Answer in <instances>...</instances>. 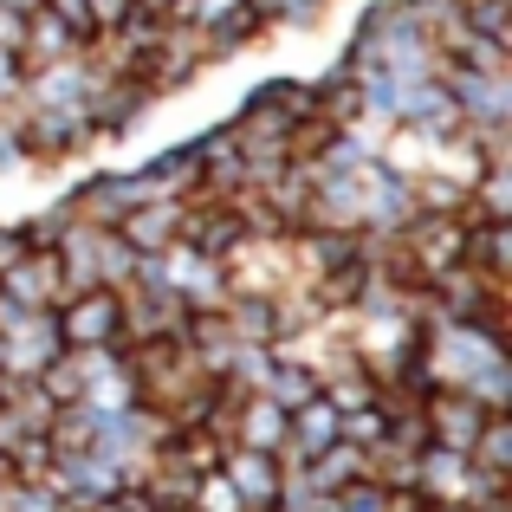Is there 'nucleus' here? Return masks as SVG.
Listing matches in <instances>:
<instances>
[{"label":"nucleus","mask_w":512,"mask_h":512,"mask_svg":"<svg viewBox=\"0 0 512 512\" xmlns=\"http://www.w3.org/2000/svg\"><path fill=\"white\" fill-rule=\"evenodd\" d=\"M52 318H59L65 350H98V344H117V338H124V299H117V292H104V286L65 292V305Z\"/></svg>","instance_id":"nucleus-1"},{"label":"nucleus","mask_w":512,"mask_h":512,"mask_svg":"<svg viewBox=\"0 0 512 512\" xmlns=\"http://www.w3.org/2000/svg\"><path fill=\"white\" fill-rule=\"evenodd\" d=\"M0 299L26 305V312H52L65 299V273H59V253L52 247H26L20 260L0 273Z\"/></svg>","instance_id":"nucleus-2"},{"label":"nucleus","mask_w":512,"mask_h":512,"mask_svg":"<svg viewBox=\"0 0 512 512\" xmlns=\"http://www.w3.org/2000/svg\"><path fill=\"white\" fill-rule=\"evenodd\" d=\"M221 480H227V487H234L247 506H273L286 467H279L266 448H227V454H221Z\"/></svg>","instance_id":"nucleus-3"},{"label":"nucleus","mask_w":512,"mask_h":512,"mask_svg":"<svg viewBox=\"0 0 512 512\" xmlns=\"http://www.w3.org/2000/svg\"><path fill=\"white\" fill-rule=\"evenodd\" d=\"M279 441H286V409H279L273 396H253L234 409V448H266L279 454Z\"/></svg>","instance_id":"nucleus-4"},{"label":"nucleus","mask_w":512,"mask_h":512,"mask_svg":"<svg viewBox=\"0 0 512 512\" xmlns=\"http://www.w3.org/2000/svg\"><path fill=\"white\" fill-rule=\"evenodd\" d=\"M260 396H273L279 409L292 415L299 402H312V396H318V376H312V370H299V363H279V357H273V376H266Z\"/></svg>","instance_id":"nucleus-5"},{"label":"nucleus","mask_w":512,"mask_h":512,"mask_svg":"<svg viewBox=\"0 0 512 512\" xmlns=\"http://www.w3.org/2000/svg\"><path fill=\"white\" fill-rule=\"evenodd\" d=\"M26 253V234H13V227H0V273H7L13 260Z\"/></svg>","instance_id":"nucleus-6"}]
</instances>
